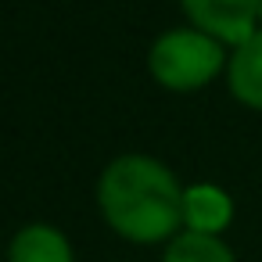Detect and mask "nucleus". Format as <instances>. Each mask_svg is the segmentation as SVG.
Returning <instances> with one entry per match:
<instances>
[{"label": "nucleus", "mask_w": 262, "mask_h": 262, "mask_svg": "<svg viewBox=\"0 0 262 262\" xmlns=\"http://www.w3.org/2000/svg\"><path fill=\"white\" fill-rule=\"evenodd\" d=\"M101 208L122 237L151 244L183 223V190L162 162L126 155L101 176Z\"/></svg>", "instance_id": "f257e3e1"}, {"label": "nucleus", "mask_w": 262, "mask_h": 262, "mask_svg": "<svg viewBox=\"0 0 262 262\" xmlns=\"http://www.w3.org/2000/svg\"><path fill=\"white\" fill-rule=\"evenodd\" d=\"M226 65L223 43L201 29H172L151 47V72L169 90H201Z\"/></svg>", "instance_id": "f03ea898"}, {"label": "nucleus", "mask_w": 262, "mask_h": 262, "mask_svg": "<svg viewBox=\"0 0 262 262\" xmlns=\"http://www.w3.org/2000/svg\"><path fill=\"white\" fill-rule=\"evenodd\" d=\"M258 4L262 0H183V11L194 29L237 47L258 29Z\"/></svg>", "instance_id": "7ed1b4c3"}, {"label": "nucleus", "mask_w": 262, "mask_h": 262, "mask_svg": "<svg viewBox=\"0 0 262 262\" xmlns=\"http://www.w3.org/2000/svg\"><path fill=\"white\" fill-rule=\"evenodd\" d=\"M258 22H262V4H258Z\"/></svg>", "instance_id": "6e6552de"}, {"label": "nucleus", "mask_w": 262, "mask_h": 262, "mask_svg": "<svg viewBox=\"0 0 262 262\" xmlns=\"http://www.w3.org/2000/svg\"><path fill=\"white\" fill-rule=\"evenodd\" d=\"M165 262H237V258H233V251L219 237H212V233H190L187 230V233H180L169 244Z\"/></svg>", "instance_id": "0eeeda50"}, {"label": "nucleus", "mask_w": 262, "mask_h": 262, "mask_svg": "<svg viewBox=\"0 0 262 262\" xmlns=\"http://www.w3.org/2000/svg\"><path fill=\"white\" fill-rule=\"evenodd\" d=\"M11 262H72V248L54 226L36 223L11 241Z\"/></svg>", "instance_id": "423d86ee"}, {"label": "nucleus", "mask_w": 262, "mask_h": 262, "mask_svg": "<svg viewBox=\"0 0 262 262\" xmlns=\"http://www.w3.org/2000/svg\"><path fill=\"white\" fill-rule=\"evenodd\" d=\"M233 219V201L215 183H198L183 190V226L190 233H212L219 237Z\"/></svg>", "instance_id": "20e7f679"}, {"label": "nucleus", "mask_w": 262, "mask_h": 262, "mask_svg": "<svg viewBox=\"0 0 262 262\" xmlns=\"http://www.w3.org/2000/svg\"><path fill=\"white\" fill-rule=\"evenodd\" d=\"M226 83L241 104L262 112V26L244 43L233 47L226 61Z\"/></svg>", "instance_id": "39448f33"}]
</instances>
